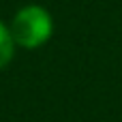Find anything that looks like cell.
Returning a JSON list of instances; mask_svg holds the SVG:
<instances>
[{"label": "cell", "instance_id": "6da1fadb", "mask_svg": "<svg viewBox=\"0 0 122 122\" xmlns=\"http://www.w3.org/2000/svg\"><path fill=\"white\" fill-rule=\"evenodd\" d=\"M51 32L49 15L39 6H28L17 13L11 26V39L17 41L24 47H36L43 41H47Z\"/></svg>", "mask_w": 122, "mask_h": 122}, {"label": "cell", "instance_id": "7a4b0ae2", "mask_svg": "<svg viewBox=\"0 0 122 122\" xmlns=\"http://www.w3.org/2000/svg\"><path fill=\"white\" fill-rule=\"evenodd\" d=\"M13 56V39H11V32L4 30V26L0 24V69L11 60Z\"/></svg>", "mask_w": 122, "mask_h": 122}]
</instances>
